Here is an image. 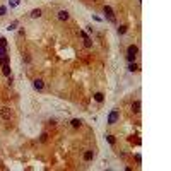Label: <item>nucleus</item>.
<instances>
[{
	"mask_svg": "<svg viewBox=\"0 0 171 171\" xmlns=\"http://www.w3.org/2000/svg\"><path fill=\"white\" fill-rule=\"evenodd\" d=\"M120 120V109H111L108 115V125H115Z\"/></svg>",
	"mask_w": 171,
	"mask_h": 171,
	"instance_id": "obj_1",
	"label": "nucleus"
},
{
	"mask_svg": "<svg viewBox=\"0 0 171 171\" xmlns=\"http://www.w3.org/2000/svg\"><path fill=\"white\" fill-rule=\"evenodd\" d=\"M103 12H104V17L108 19L109 22H116V17H115V14H113V9H111L109 5L103 7Z\"/></svg>",
	"mask_w": 171,
	"mask_h": 171,
	"instance_id": "obj_2",
	"label": "nucleus"
},
{
	"mask_svg": "<svg viewBox=\"0 0 171 171\" xmlns=\"http://www.w3.org/2000/svg\"><path fill=\"white\" fill-rule=\"evenodd\" d=\"M0 116H2L4 120H10L12 118V109L7 108V106H4V108L0 109Z\"/></svg>",
	"mask_w": 171,
	"mask_h": 171,
	"instance_id": "obj_3",
	"label": "nucleus"
},
{
	"mask_svg": "<svg viewBox=\"0 0 171 171\" xmlns=\"http://www.w3.org/2000/svg\"><path fill=\"white\" fill-rule=\"evenodd\" d=\"M33 87L36 89V91H43V89H45V82H43V79H34L33 80Z\"/></svg>",
	"mask_w": 171,
	"mask_h": 171,
	"instance_id": "obj_4",
	"label": "nucleus"
},
{
	"mask_svg": "<svg viewBox=\"0 0 171 171\" xmlns=\"http://www.w3.org/2000/svg\"><path fill=\"white\" fill-rule=\"evenodd\" d=\"M57 17H58V21H68V19H70V14H68L67 10H58Z\"/></svg>",
	"mask_w": 171,
	"mask_h": 171,
	"instance_id": "obj_5",
	"label": "nucleus"
},
{
	"mask_svg": "<svg viewBox=\"0 0 171 171\" xmlns=\"http://www.w3.org/2000/svg\"><path fill=\"white\" fill-rule=\"evenodd\" d=\"M140 106H142V104H140V101H139V99H137V101H133L132 103V113H135V115H139L140 113Z\"/></svg>",
	"mask_w": 171,
	"mask_h": 171,
	"instance_id": "obj_6",
	"label": "nucleus"
},
{
	"mask_svg": "<svg viewBox=\"0 0 171 171\" xmlns=\"http://www.w3.org/2000/svg\"><path fill=\"white\" fill-rule=\"evenodd\" d=\"M94 159V151H91V149H87V151H84V161H92Z\"/></svg>",
	"mask_w": 171,
	"mask_h": 171,
	"instance_id": "obj_7",
	"label": "nucleus"
},
{
	"mask_svg": "<svg viewBox=\"0 0 171 171\" xmlns=\"http://www.w3.org/2000/svg\"><path fill=\"white\" fill-rule=\"evenodd\" d=\"M139 53V46L137 45H130L127 48V55H137Z\"/></svg>",
	"mask_w": 171,
	"mask_h": 171,
	"instance_id": "obj_8",
	"label": "nucleus"
},
{
	"mask_svg": "<svg viewBox=\"0 0 171 171\" xmlns=\"http://www.w3.org/2000/svg\"><path fill=\"white\" fill-rule=\"evenodd\" d=\"M70 125H72V128H80V127H82V120L80 118H72L70 120Z\"/></svg>",
	"mask_w": 171,
	"mask_h": 171,
	"instance_id": "obj_9",
	"label": "nucleus"
},
{
	"mask_svg": "<svg viewBox=\"0 0 171 171\" xmlns=\"http://www.w3.org/2000/svg\"><path fill=\"white\" fill-rule=\"evenodd\" d=\"M41 14H43V12H41V9H33L29 16H31V19H40Z\"/></svg>",
	"mask_w": 171,
	"mask_h": 171,
	"instance_id": "obj_10",
	"label": "nucleus"
},
{
	"mask_svg": "<svg viewBox=\"0 0 171 171\" xmlns=\"http://www.w3.org/2000/svg\"><path fill=\"white\" fill-rule=\"evenodd\" d=\"M2 74H4V75H7V77L10 75V65H9V63L2 65Z\"/></svg>",
	"mask_w": 171,
	"mask_h": 171,
	"instance_id": "obj_11",
	"label": "nucleus"
},
{
	"mask_svg": "<svg viewBox=\"0 0 171 171\" xmlns=\"http://www.w3.org/2000/svg\"><path fill=\"white\" fill-rule=\"evenodd\" d=\"M128 72H139V65H137L135 62L128 63Z\"/></svg>",
	"mask_w": 171,
	"mask_h": 171,
	"instance_id": "obj_12",
	"label": "nucleus"
},
{
	"mask_svg": "<svg viewBox=\"0 0 171 171\" xmlns=\"http://www.w3.org/2000/svg\"><path fill=\"white\" fill-rule=\"evenodd\" d=\"M94 99H96L97 103H103L104 101V94H103V92H96V94H94Z\"/></svg>",
	"mask_w": 171,
	"mask_h": 171,
	"instance_id": "obj_13",
	"label": "nucleus"
},
{
	"mask_svg": "<svg viewBox=\"0 0 171 171\" xmlns=\"http://www.w3.org/2000/svg\"><path fill=\"white\" fill-rule=\"evenodd\" d=\"M127 29H128V26H125V24H121V26H118V34H125L127 33Z\"/></svg>",
	"mask_w": 171,
	"mask_h": 171,
	"instance_id": "obj_14",
	"label": "nucleus"
},
{
	"mask_svg": "<svg viewBox=\"0 0 171 171\" xmlns=\"http://www.w3.org/2000/svg\"><path fill=\"white\" fill-rule=\"evenodd\" d=\"M84 46H86V48H91V46H92V40L89 38V36L84 38Z\"/></svg>",
	"mask_w": 171,
	"mask_h": 171,
	"instance_id": "obj_15",
	"label": "nucleus"
},
{
	"mask_svg": "<svg viewBox=\"0 0 171 171\" xmlns=\"http://www.w3.org/2000/svg\"><path fill=\"white\" fill-rule=\"evenodd\" d=\"M17 24H19V22H17V21H14V22H10L9 26H7V29H9V31H16V29H17Z\"/></svg>",
	"mask_w": 171,
	"mask_h": 171,
	"instance_id": "obj_16",
	"label": "nucleus"
},
{
	"mask_svg": "<svg viewBox=\"0 0 171 171\" xmlns=\"http://www.w3.org/2000/svg\"><path fill=\"white\" fill-rule=\"evenodd\" d=\"M10 62V58H9V55H5V57H2L0 58V65H5V63Z\"/></svg>",
	"mask_w": 171,
	"mask_h": 171,
	"instance_id": "obj_17",
	"label": "nucleus"
},
{
	"mask_svg": "<svg viewBox=\"0 0 171 171\" xmlns=\"http://www.w3.org/2000/svg\"><path fill=\"white\" fill-rule=\"evenodd\" d=\"M137 60V55H127V62L132 63V62H135Z\"/></svg>",
	"mask_w": 171,
	"mask_h": 171,
	"instance_id": "obj_18",
	"label": "nucleus"
},
{
	"mask_svg": "<svg viewBox=\"0 0 171 171\" xmlns=\"http://www.w3.org/2000/svg\"><path fill=\"white\" fill-rule=\"evenodd\" d=\"M7 14V7L5 5H0V17H4Z\"/></svg>",
	"mask_w": 171,
	"mask_h": 171,
	"instance_id": "obj_19",
	"label": "nucleus"
},
{
	"mask_svg": "<svg viewBox=\"0 0 171 171\" xmlns=\"http://www.w3.org/2000/svg\"><path fill=\"white\" fill-rule=\"evenodd\" d=\"M5 55H7V48H5V46H0V58L5 57Z\"/></svg>",
	"mask_w": 171,
	"mask_h": 171,
	"instance_id": "obj_20",
	"label": "nucleus"
},
{
	"mask_svg": "<svg viewBox=\"0 0 171 171\" xmlns=\"http://www.w3.org/2000/svg\"><path fill=\"white\" fill-rule=\"evenodd\" d=\"M106 140H108L111 145H115V137L113 135H106Z\"/></svg>",
	"mask_w": 171,
	"mask_h": 171,
	"instance_id": "obj_21",
	"label": "nucleus"
},
{
	"mask_svg": "<svg viewBox=\"0 0 171 171\" xmlns=\"http://www.w3.org/2000/svg\"><path fill=\"white\" fill-rule=\"evenodd\" d=\"M46 139H48V133H46V132H43V133H41V137H40V140H41V142H45Z\"/></svg>",
	"mask_w": 171,
	"mask_h": 171,
	"instance_id": "obj_22",
	"label": "nucleus"
},
{
	"mask_svg": "<svg viewBox=\"0 0 171 171\" xmlns=\"http://www.w3.org/2000/svg\"><path fill=\"white\" fill-rule=\"evenodd\" d=\"M7 45H9V43H7L5 38H0V46H5V48H7Z\"/></svg>",
	"mask_w": 171,
	"mask_h": 171,
	"instance_id": "obj_23",
	"label": "nucleus"
},
{
	"mask_svg": "<svg viewBox=\"0 0 171 171\" xmlns=\"http://www.w3.org/2000/svg\"><path fill=\"white\" fill-rule=\"evenodd\" d=\"M24 62H26V63H29V62H31V57H29V55H28V53H26V55H24Z\"/></svg>",
	"mask_w": 171,
	"mask_h": 171,
	"instance_id": "obj_24",
	"label": "nucleus"
},
{
	"mask_svg": "<svg viewBox=\"0 0 171 171\" xmlns=\"http://www.w3.org/2000/svg\"><path fill=\"white\" fill-rule=\"evenodd\" d=\"M16 5H19V0H12V2H10V7H16Z\"/></svg>",
	"mask_w": 171,
	"mask_h": 171,
	"instance_id": "obj_25",
	"label": "nucleus"
},
{
	"mask_svg": "<svg viewBox=\"0 0 171 171\" xmlns=\"http://www.w3.org/2000/svg\"><path fill=\"white\" fill-rule=\"evenodd\" d=\"M135 161H137V163H140V161H142V157H140V154H135Z\"/></svg>",
	"mask_w": 171,
	"mask_h": 171,
	"instance_id": "obj_26",
	"label": "nucleus"
},
{
	"mask_svg": "<svg viewBox=\"0 0 171 171\" xmlns=\"http://www.w3.org/2000/svg\"><path fill=\"white\" fill-rule=\"evenodd\" d=\"M0 38H2V36H0Z\"/></svg>",
	"mask_w": 171,
	"mask_h": 171,
	"instance_id": "obj_27",
	"label": "nucleus"
}]
</instances>
